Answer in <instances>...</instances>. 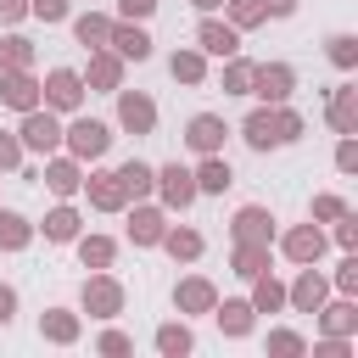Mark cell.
Instances as JSON below:
<instances>
[{"mask_svg":"<svg viewBox=\"0 0 358 358\" xmlns=\"http://www.w3.org/2000/svg\"><path fill=\"white\" fill-rule=\"evenodd\" d=\"M241 134H246L252 151H280V145H291V140L302 134V112H291L285 101H280V106H257V112L241 123Z\"/></svg>","mask_w":358,"mask_h":358,"instance_id":"cell-1","label":"cell"},{"mask_svg":"<svg viewBox=\"0 0 358 358\" xmlns=\"http://www.w3.org/2000/svg\"><path fill=\"white\" fill-rule=\"evenodd\" d=\"M291 90H296V73H291L285 62H252L246 95H257L263 106H280V101H291Z\"/></svg>","mask_w":358,"mask_h":358,"instance_id":"cell-2","label":"cell"},{"mask_svg":"<svg viewBox=\"0 0 358 358\" xmlns=\"http://www.w3.org/2000/svg\"><path fill=\"white\" fill-rule=\"evenodd\" d=\"M62 145H67V157H78V162H95V157H106V145H112V129H106V123H95V117H78L73 129H62Z\"/></svg>","mask_w":358,"mask_h":358,"instance_id":"cell-3","label":"cell"},{"mask_svg":"<svg viewBox=\"0 0 358 358\" xmlns=\"http://www.w3.org/2000/svg\"><path fill=\"white\" fill-rule=\"evenodd\" d=\"M39 95H45L50 112H78V101H84V73H73V67H50L45 84H39Z\"/></svg>","mask_w":358,"mask_h":358,"instance_id":"cell-4","label":"cell"},{"mask_svg":"<svg viewBox=\"0 0 358 358\" xmlns=\"http://www.w3.org/2000/svg\"><path fill=\"white\" fill-rule=\"evenodd\" d=\"M17 134H22V145H28V151H39V157H50V151L62 145V123H56V112H50V106H45V112H39V106H34V112H22V129H17Z\"/></svg>","mask_w":358,"mask_h":358,"instance_id":"cell-5","label":"cell"},{"mask_svg":"<svg viewBox=\"0 0 358 358\" xmlns=\"http://www.w3.org/2000/svg\"><path fill=\"white\" fill-rule=\"evenodd\" d=\"M151 190H157V196H162V207H173V213H185V207L201 196V190H196V173H190V168H179V162H168V168L157 173V185H151Z\"/></svg>","mask_w":358,"mask_h":358,"instance_id":"cell-6","label":"cell"},{"mask_svg":"<svg viewBox=\"0 0 358 358\" xmlns=\"http://www.w3.org/2000/svg\"><path fill=\"white\" fill-rule=\"evenodd\" d=\"M84 313H95V319H112V313H123V285L112 280V274H90L84 280Z\"/></svg>","mask_w":358,"mask_h":358,"instance_id":"cell-7","label":"cell"},{"mask_svg":"<svg viewBox=\"0 0 358 358\" xmlns=\"http://www.w3.org/2000/svg\"><path fill=\"white\" fill-rule=\"evenodd\" d=\"M0 101L17 106V112H34L39 106V78L28 67H0Z\"/></svg>","mask_w":358,"mask_h":358,"instance_id":"cell-8","label":"cell"},{"mask_svg":"<svg viewBox=\"0 0 358 358\" xmlns=\"http://www.w3.org/2000/svg\"><path fill=\"white\" fill-rule=\"evenodd\" d=\"M117 123L129 134H151L157 129V101L140 95V90H117Z\"/></svg>","mask_w":358,"mask_h":358,"instance_id":"cell-9","label":"cell"},{"mask_svg":"<svg viewBox=\"0 0 358 358\" xmlns=\"http://www.w3.org/2000/svg\"><path fill=\"white\" fill-rule=\"evenodd\" d=\"M324 296H330V280H324V274H319L313 263H302V274H296V280L285 285V302H291L296 313H313V308H319Z\"/></svg>","mask_w":358,"mask_h":358,"instance_id":"cell-10","label":"cell"},{"mask_svg":"<svg viewBox=\"0 0 358 358\" xmlns=\"http://www.w3.org/2000/svg\"><path fill=\"white\" fill-rule=\"evenodd\" d=\"M280 252H285L296 268H302V263H319V257H324V229H319V224H296V229L280 241Z\"/></svg>","mask_w":358,"mask_h":358,"instance_id":"cell-11","label":"cell"},{"mask_svg":"<svg viewBox=\"0 0 358 358\" xmlns=\"http://www.w3.org/2000/svg\"><path fill=\"white\" fill-rule=\"evenodd\" d=\"M196 50H201V56H241V28L207 17V22L196 28Z\"/></svg>","mask_w":358,"mask_h":358,"instance_id":"cell-12","label":"cell"},{"mask_svg":"<svg viewBox=\"0 0 358 358\" xmlns=\"http://www.w3.org/2000/svg\"><path fill=\"white\" fill-rule=\"evenodd\" d=\"M84 190H90V207H101V213H123V207H129V190H123L117 168H112V173H90Z\"/></svg>","mask_w":358,"mask_h":358,"instance_id":"cell-13","label":"cell"},{"mask_svg":"<svg viewBox=\"0 0 358 358\" xmlns=\"http://www.w3.org/2000/svg\"><path fill=\"white\" fill-rule=\"evenodd\" d=\"M324 117H330V129H336V134H358V84H341V90H330V106H324Z\"/></svg>","mask_w":358,"mask_h":358,"instance_id":"cell-14","label":"cell"},{"mask_svg":"<svg viewBox=\"0 0 358 358\" xmlns=\"http://www.w3.org/2000/svg\"><path fill=\"white\" fill-rule=\"evenodd\" d=\"M185 145H190L196 157L218 151V145H224V117H213V112H196V117L185 123Z\"/></svg>","mask_w":358,"mask_h":358,"instance_id":"cell-15","label":"cell"},{"mask_svg":"<svg viewBox=\"0 0 358 358\" xmlns=\"http://www.w3.org/2000/svg\"><path fill=\"white\" fill-rule=\"evenodd\" d=\"M213 302H218V291H213V280H201V274H190V280L173 285V308H179V313H213Z\"/></svg>","mask_w":358,"mask_h":358,"instance_id":"cell-16","label":"cell"},{"mask_svg":"<svg viewBox=\"0 0 358 358\" xmlns=\"http://www.w3.org/2000/svg\"><path fill=\"white\" fill-rule=\"evenodd\" d=\"M123 62H145L151 56V39H145V28H134V22H112V39H106Z\"/></svg>","mask_w":358,"mask_h":358,"instance_id":"cell-17","label":"cell"},{"mask_svg":"<svg viewBox=\"0 0 358 358\" xmlns=\"http://www.w3.org/2000/svg\"><path fill=\"white\" fill-rule=\"evenodd\" d=\"M84 84H95V90H117V84H123V56L101 45V50L90 56V73H84Z\"/></svg>","mask_w":358,"mask_h":358,"instance_id":"cell-18","label":"cell"},{"mask_svg":"<svg viewBox=\"0 0 358 358\" xmlns=\"http://www.w3.org/2000/svg\"><path fill=\"white\" fill-rule=\"evenodd\" d=\"M252 313H257V308H252L246 296L213 302V319H218V330H224V336H246V330H252Z\"/></svg>","mask_w":358,"mask_h":358,"instance_id":"cell-19","label":"cell"},{"mask_svg":"<svg viewBox=\"0 0 358 358\" xmlns=\"http://www.w3.org/2000/svg\"><path fill=\"white\" fill-rule=\"evenodd\" d=\"M313 313H319L324 336H352V330H358V308H352V296H341V302H330V308L319 302Z\"/></svg>","mask_w":358,"mask_h":358,"instance_id":"cell-20","label":"cell"},{"mask_svg":"<svg viewBox=\"0 0 358 358\" xmlns=\"http://www.w3.org/2000/svg\"><path fill=\"white\" fill-rule=\"evenodd\" d=\"M45 185H50L56 196H73V190L84 185V173H78V157H50V162H45Z\"/></svg>","mask_w":358,"mask_h":358,"instance_id":"cell-21","label":"cell"},{"mask_svg":"<svg viewBox=\"0 0 358 358\" xmlns=\"http://www.w3.org/2000/svg\"><path fill=\"white\" fill-rule=\"evenodd\" d=\"M229 179H235V173H229V162H224L218 151H207V157H201V168H196V190L224 196V190H229Z\"/></svg>","mask_w":358,"mask_h":358,"instance_id":"cell-22","label":"cell"},{"mask_svg":"<svg viewBox=\"0 0 358 358\" xmlns=\"http://www.w3.org/2000/svg\"><path fill=\"white\" fill-rule=\"evenodd\" d=\"M162 207H134L129 213V235H134V246H157L162 241Z\"/></svg>","mask_w":358,"mask_h":358,"instance_id":"cell-23","label":"cell"},{"mask_svg":"<svg viewBox=\"0 0 358 358\" xmlns=\"http://www.w3.org/2000/svg\"><path fill=\"white\" fill-rule=\"evenodd\" d=\"M229 229H235V241H268L274 235V218H268V207H241Z\"/></svg>","mask_w":358,"mask_h":358,"instance_id":"cell-24","label":"cell"},{"mask_svg":"<svg viewBox=\"0 0 358 358\" xmlns=\"http://www.w3.org/2000/svg\"><path fill=\"white\" fill-rule=\"evenodd\" d=\"M246 302H252L257 313H280V308H285V285L263 268V274H252V296H246Z\"/></svg>","mask_w":358,"mask_h":358,"instance_id":"cell-25","label":"cell"},{"mask_svg":"<svg viewBox=\"0 0 358 358\" xmlns=\"http://www.w3.org/2000/svg\"><path fill=\"white\" fill-rule=\"evenodd\" d=\"M39 336H45V341H56V347L78 341V313H67V308H45V319H39Z\"/></svg>","mask_w":358,"mask_h":358,"instance_id":"cell-26","label":"cell"},{"mask_svg":"<svg viewBox=\"0 0 358 358\" xmlns=\"http://www.w3.org/2000/svg\"><path fill=\"white\" fill-rule=\"evenodd\" d=\"M34 241V224L22 218V213H11V207H0V252H22Z\"/></svg>","mask_w":358,"mask_h":358,"instance_id":"cell-27","label":"cell"},{"mask_svg":"<svg viewBox=\"0 0 358 358\" xmlns=\"http://www.w3.org/2000/svg\"><path fill=\"white\" fill-rule=\"evenodd\" d=\"M73 34H78V45H84V50H101V45L112 39V17H101V11H84V17L73 22Z\"/></svg>","mask_w":358,"mask_h":358,"instance_id":"cell-28","label":"cell"},{"mask_svg":"<svg viewBox=\"0 0 358 358\" xmlns=\"http://www.w3.org/2000/svg\"><path fill=\"white\" fill-rule=\"evenodd\" d=\"M157 246H168L173 263H196V257H201V235H196V229H162Z\"/></svg>","mask_w":358,"mask_h":358,"instance_id":"cell-29","label":"cell"},{"mask_svg":"<svg viewBox=\"0 0 358 358\" xmlns=\"http://www.w3.org/2000/svg\"><path fill=\"white\" fill-rule=\"evenodd\" d=\"M229 263H235V274H246V280L263 274V268H268V241H235V257H229Z\"/></svg>","mask_w":358,"mask_h":358,"instance_id":"cell-30","label":"cell"},{"mask_svg":"<svg viewBox=\"0 0 358 358\" xmlns=\"http://www.w3.org/2000/svg\"><path fill=\"white\" fill-rule=\"evenodd\" d=\"M168 73H173L179 84H201V78H207V56H201V50H173Z\"/></svg>","mask_w":358,"mask_h":358,"instance_id":"cell-31","label":"cell"},{"mask_svg":"<svg viewBox=\"0 0 358 358\" xmlns=\"http://www.w3.org/2000/svg\"><path fill=\"white\" fill-rule=\"evenodd\" d=\"M78 257H84V268H112L117 241H106V235H84V241H78Z\"/></svg>","mask_w":358,"mask_h":358,"instance_id":"cell-32","label":"cell"},{"mask_svg":"<svg viewBox=\"0 0 358 358\" xmlns=\"http://www.w3.org/2000/svg\"><path fill=\"white\" fill-rule=\"evenodd\" d=\"M45 241H78V213H73V207L45 213Z\"/></svg>","mask_w":358,"mask_h":358,"instance_id":"cell-33","label":"cell"},{"mask_svg":"<svg viewBox=\"0 0 358 358\" xmlns=\"http://www.w3.org/2000/svg\"><path fill=\"white\" fill-rule=\"evenodd\" d=\"M190 347H196V341H190L185 324H162V330H157V352H162V358H185Z\"/></svg>","mask_w":358,"mask_h":358,"instance_id":"cell-34","label":"cell"},{"mask_svg":"<svg viewBox=\"0 0 358 358\" xmlns=\"http://www.w3.org/2000/svg\"><path fill=\"white\" fill-rule=\"evenodd\" d=\"M117 179H123V190H129V196H145V190L157 185V173H151L145 162H123V168H117Z\"/></svg>","mask_w":358,"mask_h":358,"instance_id":"cell-35","label":"cell"},{"mask_svg":"<svg viewBox=\"0 0 358 358\" xmlns=\"http://www.w3.org/2000/svg\"><path fill=\"white\" fill-rule=\"evenodd\" d=\"M302 352H308V341L296 330H268V358H302Z\"/></svg>","mask_w":358,"mask_h":358,"instance_id":"cell-36","label":"cell"},{"mask_svg":"<svg viewBox=\"0 0 358 358\" xmlns=\"http://www.w3.org/2000/svg\"><path fill=\"white\" fill-rule=\"evenodd\" d=\"M246 84H252V62L224 56V90H229V95H246Z\"/></svg>","mask_w":358,"mask_h":358,"instance_id":"cell-37","label":"cell"},{"mask_svg":"<svg viewBox=\"0 0 358 358\" xmlns=\"http://www.w3.org/2000/svg\"><path fill=\"white\" fill-rule=\"evenodd\" d=\"M330 62H336L341 73H352V67H358V39H352V34H336V39H330Z\"/></svg>","mask_w":358,"mask_h":358,"instance_id":"cell-38","label":"cell"},{"mask_svg":"<svg viewBox=\"0 0 358 358\" xmlns=\"http://www.w3.org/2000/svg\"><path fill=\"white\" fill-rule=\"evenodd\" d=\"M263 22V0H229V28H257Z\"/></svg>","mask_w":358,"mask_h":358,"instance_id":"cell-39","label":"cell"},{"mask_svg":"<svg viewBox=\"0 0 358 358\" xmlns=\"http://www.w3.org/2000/svg\"><path fill=\"white\" fill-rule=\"evenodd\" d=\"M28 62H34V45L28 39H6L0 45V67H28Z\"/></svg>","mask_w":358,"mask_h":358,"instance_id":"cell-40","label":"cell"},{"mask_svg":"<svg viewBox=\"0 0 358 358\" xmlns=\"http://www.w3.org/2000/svg\"><path fill=\"white\" fill-rule=\"evenodd\" d=\"M341 213H352L341 196H313V224H336Z\"/></svg>","mask_w":358,"mask_h":358,"instance_id":"cell-41","label":"cell"},{"mask_svg":"<svg viewBox=\"0 0 358 358\" xmlns=\"http://www.w3.org/2000/svg\"><path fill=\"white\" fill-rule=\"evenodd\" d=\"M336 291H341V296H358V252L341 257V268H336Z\"/></svg>","mask_w":358,"mask_h":358,"instance_id":"cell-42","label":"cell"},{"mask_svg":"<svg viewBox=\"0 0 358 358\" xmlns=\"http://www.w3.org/2000/svg\"><path fill=\"white\" fill-rule=\"evenodd\" d=\"M336 246H341V252H358V218H352V213L336 218Z\"/></svg>","mask_w":358,"mask_h":358,"instance_id":"cell-43","label":"cell"},{"mask_svg":"<svg viewBox=\"0 0 358 358\" xmlns=\"http://www.w3.org/2000/svg\"><path fill=\"white\" fill-rule=\"evenodd\" d=\"M28 17H39V22H62V17H67V0H28Z\"/></svg>","mask_w":358,"mask_h":358,"instance_id":"cell-44","label":"cell"},{"mask_svg":"<svg viewBox=\"0 0 358 358\" xmlns=\"http://www.w3.org/2000/svg\"><path fill=\"white\" fill-rule=\"evenodd\" d=\"M336 168H341V173H358V140H352V134H341V145H336Z\"/></svg>","mask_w":358,"mask_h":358,"instance_id":"cell-45","label":"cell"},{"mask_svg":"<svg viewBox=\"0 0 358 358\" xmlns=\"http://www.w3.org/2000/svg\"><path fill=\"white\" fill-rule=\"evenodd\" d=\"M313 358H352V341H347V336H324V341L313 347Z\"/></svg>","mask_w":358,"mask_h":358,"instance_id":"cell-46","label":"cell"},{"mask_svg":"<svg viewBox=\"0 0 358 358\" xmlns=\"http://www.w3.org/2000/svg\"><path fill=\"white\" fill-rule=\"evenodd\" d=\"M151 11H157V0H117V17L123 22H145Z\"/></svg>","mask_w":358,"mask_h":358,"instance_id":"cell-47","label":"cell"},{"mask_svg":"<svg viewBox=\"0 0 358 358\" xmlns=\"http://www.w3.org/2000/svg\"><path fill=\"white\" fill-rule=\"evenodd\" d=\"M0 168H22V140L0 129Z\"/></svg>","mask_w":358,"mask_h":358,"instance_id":"cell-48","label":"cell"},{"mask_svg":"<svg viewBox=\"0 0 358 358\" xmlns=\"http://www.w3.org/2000/svg\"><path fill=\"white\" fill-rule=\"evenodd\" d=\"M101 352H106V358H123V352H134V341H129L123 330H106V336H101Z\"/></svg>","mask_w":358,"mask_h":358,"instance_id":"cell-49","label":"cell"},{"mask_svg":"<svg viewBox=\"0 0 358 358\" xmlns=\"http://www.w3.org/2000/svg\"><path fill=\"white\" fill-rule=\"evenodd\" d=\"M11 313H17V291L0 285V324H11Z\"/></svg>","mask_w":358,"mask_h":358,"instance_id":"cell-50","label":"cell"},{"mask_svg":"<svg viewBox=\"0 0 358 358\" xmlns=\"http://www.w3.org/2000/svg\"><path fill=\"white\" fill-rule=\"evenodd\" d=\"M17 17H28V0H0V22H17Z\"/></svg>","mask_w":358,"mask_h":358,"instance_id":"cell-51","label":"cell"},{"mask_svg":"<svg viewBox=\"0 0 358 358\" xmlns=\"http://www.w3.org/2000/svg\"><path fill=\"white\" fill-rule=\"evenodd\" d=\"M296 0H263V17H291Z\"/></svg>","mask_w":358,"mask_h":358,"instance_id":"cell-52","label":"cell"},{"mask_svg":"<svg viewBox=\"0 0 358 358\" xmlns=\"http://www.w3.org/2000/svg\"><path fill=\"white\" fill-rule=\"evenodd\" d=\"M190 6H201V11H218V6H224V0H190Z\"/></svg>","mask_w":358,"mask_h":358,"instance_id":"cell-53","label":"cell"}]
</instances>
